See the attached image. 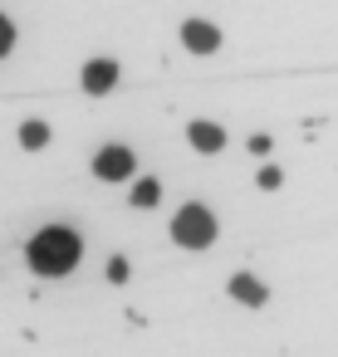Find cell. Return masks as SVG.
Segmentation results:
<instances>
[{
	"label": "cell",
	"mask_w": 338,
	"mask_h": 357,
	"mask_svg": "<svg viewBox=\"0 0 338 357\" xmlns=\"http://www.w3.org/2000/svg\"><path fill=\"white\" fill-rule=\"evenodd\" d=\"M182 45H186L191 54H211V50L221 45V30L206 25V20H186V25H182Z\"/></svg>",
	"instance_id": "277c9868"
},
{
	"label": "cell",
	"mask_w": 338,
	"mask_h": 357,
	"mask_svg": "<svg viewBox=\"0 0 338 357\" xmlns=\"http://www.w3.org/2000/svg\"><path fill=\"white\" fill-rule=\"evenodd\" d=\"M108 279L123 284V279H128V259H113V264H108Z\"/></svg>",
	"instance_id": "7c38bea8"
},
{
	"label": "cell",
	"mask_w": 338,
	"mask_h": 357,
	"mask_svg": "<svg viewBox=\"0 0 338 357\" xmlns=\"http://www.w3.org/2000/svg\"><path fill=\"white\" fill-rule=\"evenodd\" d=\"M113 84H118V64H113V59H94V64L84 69V89H89V93H108Z\"/></svg>",
	"instance_id": "5b68a950"
},
{
	"label": "cell",
	"mask_w": 338,
	"mask_h": 357,
	"mask_svg": "<svg viewBox=\"0 0 338 357\" xmlns=\"http://www.w3.org/2000/svg\"><path fill=\"white\" fill-rule=\"evenodd\" d=\"M230 294H235L240 303H250V308H260V303H265V284H255L250 274H235V279H230Z\"/></svg>",
	"instance_id": "52a82bcc"
},
{
	"label": "cell",
	"mask_w": 338,
	"mask_h": 357,
	"mask_svg": "<svg viewBox=\"0 0 338 357\" xmlns=\"http://www.w3.org/2000/svg\"><path fill=\"white\" fill-rule=\"evenodd\" d=\"M260 186L274 191V186H279V167H265V172H260Z\"/></svg>",
	"instance_id": "8fae6325"
},
{
	"label": "cell",
	"mask_w": 338,
	"mask_h": 357,
	"mask_svg": "<svg viewBox=\"0 0 338 357\" xmlns=\"http://www.w3.org/2000/svg\"><path fill=\"white\" fill-rule=\"evenodd\" d=\"M20 142H25V147H45V142H50V128H45V123H25V128H20Z\"/></svg>",
	"instance_id": "ba28073f"
},
{
	"label": "cell",
	"mask_w": 338,
	"mask_h": 357,
	"mask_svg": "<svg viewBox=\"0 0 338 357\" xmlns=\"http://www.w3.org/2000/svg\"><path fill=\"white\" fill-rule=\"evenodd\" d=\"M79 264V235L64 230V225H50L30 240V269L45 274V279H59Z\"/></svg>",
	"instance_id": "6da1fadb"
},
{
	"label": "cell",
	"mask_w": 338,
	"mask_h": 357,
	"mask_svg": "<svg viewBox=\"0 0 338 357\" xmlns=\"http://www.w3.org/2000/svg\"><path fill=\"white\" fill-rule=\"evenodd\" d=\"M94 172H98L103 181H128V176H133V152H128V147H103V152L94 157Z\"/></svg>",
	"instance_id": "3957f363"
},
{
	"label": "cell",
	"mask_w": 338,
	"mask_h": 357,
	"mask_svg": "<svg viewBox=\"0 0 338 357\" xmlns=\"http://www.w3.org/2000/svg\"><path fill=\"white\" fill-rule=\"evenodd\" d=\"M186 137H191V147H201V152H221V147H226V132H221L216 123H191Z\"/></svg>",
	"instance_id": "8992f818"
},
{
	"label": "cell",
	"mask_w": 338,
	"mask_h": 357,
	"mask_svg": "<svg viewBox=\"0 0 338 357\" xmlns=\"http://www.w3.org/2000/svg\"><path fill=\"white\" fill-rule=\"evenodd\" d=\"M157 196H162V186H157V181H138V191H133V206H157Z\"/></svg>",
	"instance_id": "9c48e42d"
},
{
	"label": "cell",
	"mask_w": 338,
	"mask_h": 357,
	"mask_svg": "<svg viewBox=\"0 0 338 357\" xmlns=\"http://www.w3.org/2000/svg\"><path fill=\"white\" fill-rule=\"evenodd\" d=\"M10 45H15V25H10L6 15H0V59L10 54Z\"/></svg>",
	"instance_id": "30bf717a"
},
{
	"label": "cell",
	"mask_w": 338,
	"mask_h": 357,
	"mask_svg": "<svg viewBox=\"0 0 338 357\" xmlns=\"http://www.w3.org/2000/svg\"><path fill=\"white\" fill-rule=\"evenodd\" d=\"M172 235H177V245H186V250H206V245L216 240V215H211L206 206H186V211L172 220Z\"/></svg>",
	"instance_id": "7a4b0ae2"
}]
</instances>
